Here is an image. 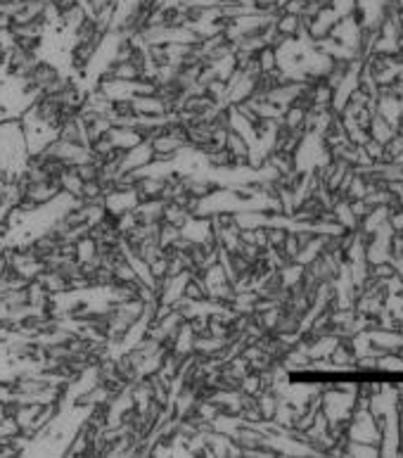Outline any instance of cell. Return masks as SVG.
Here are the masks:
<instances>
[{
    "label": "cell",
    "instance_id": "cell-1",
    "mask_svg": "<svg viewBox=\"0 0 403 458\" xmlns=\"http://www.w3.org/2000/svg\"><path fill=\"white\" fill-rule=\"evenodd\" d=\"M368 131H370V138H373V140H378V143H382V145H384V143L389 140V138L396 133L394 126H391L386 119H382V116H380L378 112H375L373 124H370V129H368Z\"/></svg>",
    "mask_w": 403,
    "mask_h": 458
},
{
    "label": "cell",
    "instance_id": "cell-2",
    "mask_svg": "<svg viewBox=\"0 0 403 458\" xmlns=\"http://www.w3.org/2000/svg\"><path fill=\"white\" fill-rule=\"evenodd\" d=\"M361 152H363L365 162L380 164V162H382V154H384V145H382V143H378V140H373V138H370V140L365 143V145H361Z\"/></svg>",
    "mask_w": 403,
    "mask_h": 458
},
{
    "label": "cell",
    "instance_id": "cell-3",
    "mask_svg": "<svg viewBox=\"0 0 403 458\" xmlns=\"http://www.w3.org/2000/svg\"><path fill=\"white\" fill-rule=\"evenodd\" d=\"M386 190H389L391 195H396L399 200L403 202V178H391L386 180Z\"/></svg>",
    "mask_w": 403,
    "mask_h": 458
}]
</instances>
